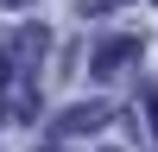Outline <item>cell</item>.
I'll return each instance as SVG.
<instances>
[{
  "mask_svg": "<svg viewBox=\"0 0 158 152\" xmlns=\"http://www.w3.org/2000/svg\"><path fill=\"white\" fill-rule=\"evenodd\" d=\"M114 6H127V0H82V13H114Z\"/></svg>",
  "mask_w": 158,
  "mask_h": 152,
  "instance_id": "277c9868",
  "label": "cell"
},
{
  "mask_svg": "<svg viewBox=\"0 0 158 152\" xmlns=\"http://www.w3.org/2000/svg\"><path fill=\"white\" fill-rule=\"evenodd\" d=\"M133 57H139V38H108V44L95 51V63H89V70H95V82H108V76L127 70Z\"/></svg>",
  "mask_w": 158,
  "mask_h": 152,
  "instance_id": "6da1fadb",
  "label": "cell"
},
{
  "mask_svg": "<svg viewBox=\"0 0 158 152\" xmlns=\"http://www.w3.org/2000/svg\"><path fill=\"white\" fill-rule=\"evenodd\" d=\"M6 82H13V57L0 51V89H6Z\"/></svg>",
  "mask_w": 158,
  "mask_h": 152,
  "instance_id": "5b68a950",
  "label": "cell"
},
{
  "mask_svg": "<svg viewBox=\"0 0 158 152\" xmlns=\"http://www.w3.org/2000/svg\"><path fill=\"white\" fill-rule=\"evenodd\" d=\"M108 120H114L108 101H82V108H63L57 114V133H89V127H108Z\"/></svg>",
  "mask_w": 158,
  "mask_h": 152,
  "instance_id": "7a4b0ae2",
  "label": "cell"
},
{
  "mask_svg": "<svg viewBox=\"0 0 158 152\" xmlns=\"http://www.w3.org/2000/svg\"><path fill=\"white\" fill-rule=\"evenodd\" d=\"M44 152H57V146H44Z\"/></svg>",
  "mask_w": 158,
  "mask_h": 152,
  "instance_id": "52a82bcc",
  "label": "cell"
},
{
  "mask_svg": "<svg viewBox=\"0 0 158 152\" xmlns=\"http://www.w3.org/2000/svg\"><path fill=\"white\" fill-rule=\"evenodd\" d=\"M0 6H32V0H0Z\"/></svg>",
  "mask_w": 158,
  "mask_h": 152,
  "instance_id": "8992f818",
  "label": "cell"
},
{
  "mask_svg": "<svg viewBox=\"0 0 158 152\" xmlns=\"http://www.w3.org/2000/svg\"><path fill=\"white\" fill-rule=\"evenodd\" d=\"M146 120H152V146H158V89H146Z\"/></svg>",
  "mask_w": 158,
  "mask_h": 152,
  "instance_id": "3957f363",
  "label": "cell"
}]
</instances>
